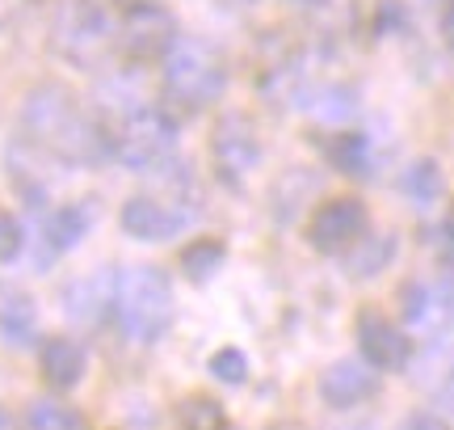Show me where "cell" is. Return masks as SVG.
Wrapping results in <instances>:
<instances>
[{
    "mask_svg": "<svg viewBox=\"0 0 454 430\" xmlns=\"http://www.w3.org/2000/svg\"><path fill=\"white\" fill-rule=\"evenodd\" d=\"M21 430H89L81 410H72L55 397H34L21 414Z\"/></svg>",
    "mask_w": 454,
    "mask_h": 430,
    "instance_id": "18",
    "label": "cell"
},
{
    "mask_svg": "<svg viewBox=\"0 0 454 430\" xmlns=\"http://www.w3.org/2000/svg\"><path fill=\"white\" fill-rule=\"evenodd\" d=\"M89 224H93V211H89L84 203H59V207L43 219V241H47V253L51 258L72 253V249L84 241Z\"/></svg>",
    "mask_w": 454,
    "mask_h": 430,
    "instance_id": "15",
    "label": "cell"
},
{
    "mask_svg": "<svg viewBox=\"0 0 454 430\" xmlns=\"http://www.w3.org/2000/svg\"><path fill=\"white\" fill-rule=\"evenodd\" d=\"M395 236L391 232H383V236H362L349 253H345V262H349V275L354 279H374V275H383L391 262H395Z\"/></svg>",
    "mask_w": 454,
    "mask_h": 430,
    "instance_id": "17",
    "label": "cell"
},
{
    "mask_svg": "<svg viewBox=\"0 0 454 430\" xmlns=\"http://www.w3.org/2000/svg\"><path fill=\"white\" fill-rule=\"evenodd\" d=\"M442 38H446V47L454 51V4L442 13Z\"/></svg>",
    "mask_w": 454,
    "mask_h": 430,
    "instance_id": "28",
    "label": "cell"
},
{
    "mask_svg": "<svg viewBox=\"0 0 454 430\" xmlns=\"http://www.w3.org/2000/svg\"><path fill=\"white\" fill-rule=\"evenodd\" d=\"M227 9H244V4H253V0H223Z\"/></svg>",
    "mask_w": 454,
    "mask_h": 430,
    "instance_id": "32",
    "label": "cell"
},
{
    "mask_svg": "<svg viewBox=\"0 0 454 430\" xmlns=\"http://www.w3.org/2000/svg\"><path fill=\"white\" fill-rule=\"evenodd\" d=\"M114 291H118V275L114 270H98L89 279H76L64 291V313L81 325H93L106 313H114Z\"/></svg>",
    "mask_w": 454,
    "mask_h": 430,
    "instance_id": "12",
    "label": "cell"
},
{
    "mask_svg": "<svg viewBox=\"0 0 454 430\" xmlns=\"http://www.w3.org/2000/svg\"><path fill=\"white\" fill-rule=\"evenodd\" d=\"M211 376L223 384H244L248 380V359H244V350L236 346H223L211 354Z\"/></svg>",
    "mask_w": 454,
    "mask_h": 430,
    "instance_id": "24",
    "label": "cell"
},
{
    "mask_svg": "<svg viewBox=\"0 0 454 430\" xmlns=\"http://www.w3.org/2000/svg\"><path fill=\"white\" fill-rule=\"evenodd\" d=\"M38 330V308H34V296L21 291L13 283H0V338L9 346H26Z\"/></svg>",
    "mask_w": 454,
    "mask_h": 430,
    "instance_id": "16",
    "label": "cell"
},
{
    "mask_svg": "<svg viewBox=\"0 0 454 430\" xmlns=\"http://www.w3.org/2000/svg\"><path fill=\"white\" fill-rule=\"evenodd\" d=\"M366 228H371L366 203L354 199V195H337V199H325L308 215L303 232H308V245L316 253H349L366 236Z\"/></svg>",
    "mask_w": 454,
    "mask_h": 430,
    "instance_id": "8",
    "label": "cell"
},
{
    "mask_svg": "<svg viewBox=\"0 0 454 430\" xmlns=\"http://www.w3.org/2000/svg\"><path fill=\"white\" fill-rule=\"evenodd\" d=\"M395 26H404V9H400V0H383V9H379V30H395Z\"/></svg>",
    "mask_w": 454,
    "mask_h": 430,
    "instance_id": "26",
    "label": "cell"
},
{
    "mask_svg": "<svg viewBox=\"0 0 454 430\" xmlns=\"http://www.w3.org/2000/svg\"><path fill=\"white\" fill-rule=\"evenodd\" d=\"M354 330H357V350H362V359H366L374 371H400V367H408L412 342H408V333L400 330L383 308L366 304V308L357 313Z\"/></svg>",
    "mask_w": 454,
    "mask_h": 430,
    "instance_id": "9",
    "label": "cell"
},
{
    "mask_svg": "<svg viewBox=\"0 0 454 430\" xmlns=\"http://www.w3.org/2000/svg\"><path fill=\"white\" fill-rule=\"evenodd\" d=\"M84 367H89V359H84L81 342H72V338H47L38 346V371L55 393H72L84 380Z\"/></svg>",
    "mask_w": 454,
    "mask_h": 430,
    "instance_id": "13",
    "label": "cell"
},
{
    "mask_svg": "<svg viewBox=\"0 0 454 430\" xmlns=\"http://www.w3.org/2000/svg\"><path fill=\"white\" fill-rule=\"evenodd\" d=\"M122 232L135 236V241H147V245H160V241H173L194 211H185L181 203L173 199H156V195H135V199L122 203Z\"/></svg>",
    "mask_w": 454,
    "mask_h": 430,
    "instance_id": "10",
    "label": "cell"
},
{
    "mask_svg": "<svg viewBox=\"0 0 454 430\" xmlns=\"http://www.w3.org/2000/svg\"><path fill=\"white\" fill-rule=\"evenodd\" d=\"M328 165L337 173H345V178H366L371 173V144H366V135L345 131L337 139H328Z\"/></svg>",
    "mask_w": 454,
    "mask_h": 430,
    "instance_id": "20",
    "label": "cell"
},
{
    "mask_svg": "<svg viewBox=\"0 0 454 430\" xmlns=\"http://www.w3.org/2000/svg\"><path fill=\"white\" fill-rule=\"evenodd\" d=\"M177 17L164 9L160 0L152 4H135V9H122L118 13V51L135 60V64H152V60H164L168 51L177 47Z\"/></svg>",
    "mask_w": 454,
    "mask_h": 430,
    "instance_id": "7",
    "label": "cell"
},
{
    "mask_svg": "<svg viewBox=\"0 0 454 430\" xmlns=\"http://www.w3.org/2000/svg\"><path fill=\"white\" fill-rule=\"evenodd\" d=\"M265 156V144H261V127L253 123L248 115L240 110H227L211 131V165H215V178L231 190H240L253 169L261 165Z\"/></svg>",
    "mask_w": 454,
    "mask_h": 430,
    "instance_id": "6",
    "label": "cell"
},
{
    "mask_svg": "<svg viewBox=\"0 0 454 430\" xmlns=\"http://www.w3.org/2000/svg\"><path fill=\"white\" fill-rule=\"evenodd\" d=\"M51 47L76 68H98L118 51V21L98 0H64L51 21Z\"/></svg>",
    "mask_w": 454,
    "mask_h": 430,
    "instance_id": "4",
    "label": "cell"
},
{
    "mask_svg": "<svg viewBox=\"0 0 454 430\" xmlns=\"http://www.w3.org/2000/svg\"><path fill=\"white\" fill-rule=\"evenodd\" d=\"M265 430H308V426H303V422H286V418H282V422H270Z\"/></svg>",
    "mask_w": 454,
    "mask_h": 430,
    "instance_id": "29",
    "label": "cell"
},
{
    "mask_svg": "<svg viewBox=\"0 0 454 430\" xmlns=\"http://www.w3.org/2000/svg\"><path fill=\"white\" fill-rule=\"evenodd\" d=\"M114 316L118 330L130 342L152 346L160 342L168 325H173V279L160 266H130L118 275V291H114Z\"/></svg>",
    "mask_w": 454,
    "mask_h": 430,
    "instance_id": "3",
    "label": "cell"
},
{
    "mask_svg": "<svg viewBox=\"0 0 454 430\" xmlns=\"http://www.w3.org/2000/svg\"><path fill=\"white\" fill-rule=\"evenodd\" d=\"M21 139L47 152L59 165H98L101 156H110V127L84 106L67 84L43 81L21 98L17 110Z\"/></svg>",
    "mask_w": 454,
    "mask_h": 430,
    "instance_id": "1",
    "label": "cell"
},
{
    "mask_svg": "<svg viewBox=\"0 0 454 430\" xmlns=\"http://www.w3.org/2000/svg\"><path fill=\"white\" fill-rule=\"evenodd\" d=\"M21 245H26V232L17 224V215L0 207V266L13 262L17 253H21Z\"/></svg>",
    "mask_w": 454,
    "mask_h": 430,
    "instance_id": "25",
    "label": "cell"
},
{
    "mask_svg": "<svg viewBox=\"0 0 454 430\" xmlns=\"http://www.w3.org/2000/svg\"><path fill=\"white\" fill-rule=\"evenodd\" d=\"M286 4H316V0H286Z\"/></svg>",
    "mask_w": 454,
    "mask_h": 430,
    "instance_id": "34",
    "label": "cell"
},
{
    "mask_svg": "<svg viewBox=\"0 0 454 430\" xmlns=\"http://www.w3.org/2000/svg\"><path fill=\"white\" fill-rule=\"evenodd\" d=\"M0 430H13V422H9V414L0 410Z\"/></svg>",
    "mask_w": 454,
    "mask_h": 430,
    "instance_id": "33",
    "label": "cell"
},
{
    "mask_svg": "<svg viewBox=\"0 0 454 430\" xmlns=\"http://www.w3.org/2000/svg\"><path fill=\"white\" fill-rule=\"evenodd\" d=\"M442 190H446V178H442V165L438 161H412L404 173V195L412 203H421V207H429V203L442 199Z\"/></svg>",
    "mask_w": 454,
    "mask_h": 430,
    "instance_id": "21",
    "label": "cell"
},
{
    "mask_svg": "<svg viewBox=\"0 0 454 430\" xmlns=\"http://www.w3.org/2000/svg\"><path fill=\"white\" fill-rule=\"evenodd\" d=\"M446 236H450V249H454V207L446 211Z\"/></svg>",
    "mask_w": 454,
    "mask_h": 430,
    "instance_id": "30",
    "label": "cell"
},
{
    "mask_svg": "<svg viewBox=\"0 0 454 430\" xmlns=\"http://www.w3.org/2000/svg\"><path fill=\"white\" fill-rule=\"evenodd\" d=\"M177 422L181 430H227V414L223 405L207 393H190V397L177 405Z\"/></svg>",
    "mask_w": 454,
    "mask_h": 430,
    "instance_id": "22",
    "label": "cell"
},
{
    "mask_svg": "<svg viewBox=\"0 0 454 430\" xmlns=\"http://www.w3.org/2000/svg\"><path fill=\"white\" fill-rule=\"evenodd\" d=\"M227 64L207 38H177V47L164 55V93L160 106L173 118H190L223 98Z\"/></svg>",
    "mask_w": 454,
    "mask_h": 430,
    "instance_id": "2",
    "label": "cell"
},
{
    "mask_svg": "<svg viewBox=\"0 0 454 430\" xmlns=\"http://www.w3.org/2000/svg\"><path fill=\"white\" fill-rule=\"evenodd\" d=\"M379 393V371L366 359H337L320 376V397L333 410H357Z\"/></svg>",
    "mask_w": 454,
    "mask_h": 430,
    "instance_id": "11",
    "label": "cell"
},
{
    "mask_svg": "<svg viewBox=\"0 0 454 430\" xmlns=\"http://www.w3.org/2000/svg\"><path fill=\"white\" fill-rule=\"evenodd\" d=\"M122 9H135V4H152V0H118Z\"/></svg>",
    "mask_w": 454,
    "mask_h": 430,
    "instance_id": "31",
    "label": "cell"
},
{
    "mask_svg": "<svg viewBox=\"0 0 454 430\" xmlns=\"http://www.w3.org/2000/svg\"><path fill=\"white\" fill-rule=\"evenodd\" d=\"M223 258H227V245L219 236H198V241H190L181 249V270H185L190 283H207L211 275H219Z\"/></svg>",
    "mask_w": 454,
    "mask_h": 430,
    "instance_id": "19",
    "label": "cell"
},
{
    "mask_svg": "<svg viewBox=\"0 0 454 430\" xmlns=\"http://www.w3.org/2000/svg\"><path fill=\"white\" fill-rule=\"evenodd\" d=\"M400 430H454V426L446 422V418H438V414H412Z\"/></svg>",
    "mask_w": 454,
    "mask_h": 430,
    "instance_id": "27",
    "label": "cell"
},
{
    "mask_svg": "<svg viewBox=\"0 0 454 430\" xmlns=\"http://www.w3.org/2000/svg\"><path fill=\"white\" fill-rule=\"evenodd\" d=\"M177 144V118L164 106H139L110 123V148L127 169H160Z\"/></svg>",
    "mask_w": 454,
    "mask_h": 430,
    "instance_id": "5",
    "label": "cell"
},
{
    "mask_svg": "<svg viewBox=\"0 0 454 430\" xmlns=\"http://www.w3.org/2000/svg\"><path fill=\"white\" fill-rule=\"evenodd\" d=\"M400 308H404L408 330H417V333H438L454 316L450 304H446V291L429 287V283H408L404 291H400Z\"/></svg>",
    "mask_w": 454,
    "mask_h": 430,
    "instance_id": "14",
    "label": "cell"
},
{
    "mask_svg": "<svg viewBox=\"0 0 454 430\" xmlns=\"http://www.w3.org/2000/svg\"><path fill=\"white\" fill-rule=\"evenodd\" d=\"M311 101H316V115L328 118V123H345V118L354 115V93L340 89V84H325Z\"/></svg>",
    "mask_w": 454,
    "mask_h": 430,
    "instance_id": "23",
    "label": "cell"
},
{
    "mask_svg": "<svg viewBox=\"0 0 454 430\" xmlns=\"http://www.w3.org/2000/svg\"><path fill=\"white\" fill-rule=\"evenodd\" d=\"M450 4H454V0H450Z\"/></svg>",
    "mask_w": 454,
    "mask_h": 430,
    "instance_id": "35",
    "label": "cell"
}]
</instances>
